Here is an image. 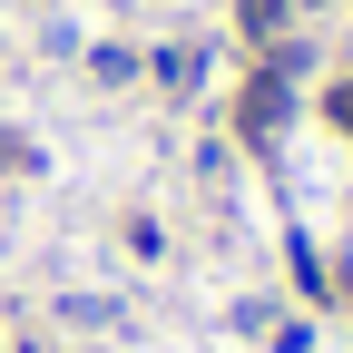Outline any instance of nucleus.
Wrapping results in <instances>:
<instances>
[{
	"instance_id": "obj_1",
	"label": "nucleus",
	"mask_w": 353,
	"mask_h": 353,
	"mask_svg": "<svg viewBox=\"0 0 353 353\" xmlns=\"http://www.w3.org/2000/svg\"><path fill=\"white\" fill-rule=\"evenodd\" d=\"M275 118H285V79H255L245 88V128H275Z\"/></svg>"
},
{
	"instance_id": "obj_2",
	"label": "nucleus",
	"mask_w": 353,
	"mask_h": 353,
	"mask_svg": "<svg viewBox=\"0 0 353 353\" xmlns=\"http://www.w3.org/2000/svg\"><path fill=\"white\" fill-rule=\"evenodd\" d=\"M236 10H245V30H255V39H265V30H275V20H285V10H294V0H236Z\"/></svg>"
},
{
	"instance_id": "obj_3",
	"label": "nucleus",
	"mask_w": 353,
	"mask_h": 353,
	"mask_svg": "<svg viewBox=\"0 0 353 353\" xmlns=\"http://www.w3.org/2000/svg\"><path fill=\"white\" fill-rule=\"evenodd\" d=\"M324 118H334V128H343V138H353V79H343V88H334V99H324Z\"/></svg>"
}]
</instances>
